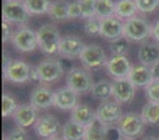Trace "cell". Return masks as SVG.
<instances>
[{
	"label": "cell",
	"instance_id": "obj_7",
	"mask_svg": "<svg viewBox=\"0 0 159 140\" xmlns=\"http://www.w3.org/2000/svg\"><path fill=\"white\" fill-rule=\"evenodd\" d=\"M11 42L14 48L21 52H32L38 47L37 32L29 27H20L14 31Z\"/></svg>",
	"mask_w": 159,
	"mask_h": 140
},
{
	"label": "cell",
	"instance_id": "obj_18",
	"mask_svg": "<svg viewBox=\"0 0 159 140\" xmlns=\"http://www.w3.org/2000/svg\"><path fill=\"white\" fill-rule=\"evenodd\" d=\"M12 116H13L16 126L22 127V128H27L32 125H35V123L38 120L37 109L34 107L31 103L19 105Z\"/></svg>",
	"mask_w": 159,
	"mask_h": 140
},
{
	"label": "cell",
	"instance_id": "obj_2",
	"mask_svg": "<svg viewBox=\"0 0 159 140\" xmlns=\"http://www.w3.org/2000/svg\"><path fill=\"white\" fill-rule=\"evenodd\" d=\"M152 26L146 19L133 16L124 21L123 36L130 42H143L152 36Z\"/></svg>",
	"mask_w": 159,
	"mask_h": 140
},
{
	"label": "cell",
	"instance_id": "obj_15",
	"mask_svg": "<svg viewBox=\"0 0 159 140\" xmlns=\"http://www.w3.org/2000/svg\"><path fill=\"white\" fill-rule=\"evenodd\" d=\"M112 98L118 103L131 102L135 94V86L129 78L113 79L112 81Z\"/></svg>",
	"mask_w": 159,
	"mask_h": 140
},
{
	"label": "cell",
	"instance_id": "obj_17",
	"mask_svg": "<svg viewBox=\"0 0 159 140\" xmlns=\"http://www.w3.org/2000/svg\"><path fill=\"white\" fill-rule=\"evenodd\" d=\"M30 102L37 110L49 109L55 104V91L45 86H38L32 90Z\"/></svg>",
	"mask_w": 159,
	"mask_h": 140
},
{
	"label": "cell",
	"instance_id": "obj_38",
	"mask_svg": "<svg viewBox=\"0 0 159 140\" xmlns=\"http://www.w3.org/2000/svg\"><path fill=\"white\" fill-rule=\"evenodd\" d=\"M122 138H123V136H122L121 131L119 130L117 125L107 126L105 140H121Z\"/></svg>",
	"mask_w": 159,
	"mask_h": 140
},
{
	"label": "cell",
	"instance_id": "obj_25",
	"mask_svg": "<svg viewBox=\"0 0 159 140\" xmlns=\"http://www.w3.org/2000/svg\"><path fill=\"white\" fill-rule=\"evenodd\" d=\"M91 94L97 100H109V98L112 97V83L107 79L98 81L97 83H94L91 89Z\"/></svg>",
	"mask_w": 159,
	"mask_h": 140
},
{
	"label": "cell",
	"instance_id": "obj_5",
	"mask_svg": "<svg viewBox=\"0 0 159 140\" xmlns=\"http://www.w3.org/2000/svg\"><path fill=\"white\" fill-rule=\"evenodd\" d=\"M144 125L145 123L139 114L130 112L122 115L117 126L124 138L134 140L143 133Z\"/></svg>",
	"mask_w": 159,
	"mask_h": 140
},
{
	"label": "cell",
	"instance_id": "obj_1",
	"mask_svg": "<svg viewBox=\"0 0 159 140\" xmlns=\"http://www.w3.org/2000/svg\"><path fill=\"white\" fill-rule=\"evenodd\" d=\"M38 47L48 55L59 53V44L61 36L58 28L53 24H44L37 29Z\"/></svg>",
	"mask_w": 159,
	"mask_h": 140
},
{
	"label": "cell",
	"instance_id": "obj_19",
	"mask_svg": "<svg viewBox=\"0 0 159 140\" xmlns=\"http://www.w3.org/2000/svg\"><path fill=\"white\" fill-rule=\"evenodd\" d=\"M128 78L135 87H147L154 81L152 68L142 63L134 64L132 66Z\"/></svg>",
	"mask_w": 159,
	"mask_h": 140
},
{
	"label": "cell",
	"instance_id": "obj_10",
	"mask_svg": "<svg viewBox=\"0 0 159 140\" xmlns=\"http://www.w3.org/2000/svg\"><path fill=\"white\" fill-rule=\"evenodd\" d=\"M36 133L45 139H51L57 137L61 130V124L59 120L52 114H45L38 117L37 122L34 125Z\"/></svg>",
	"mask_w": 159,
	"mask_h": 140
},
{
	"label": "cell",
	"instance_id": "obj_30",
	"mask_svg": "<svg viewBox=\"0 0 159 140\" xmlns=\"http://www.w3.org/2000/svg\"><path fill=\"white\" fill-rule=\"evenodd\" d=\"M129 49H130V40L126 39L124 36L112 40L109 44V50L111 52V55H126Z\"/></svg>",
	"mask_w": 159,
	"mask_h": 140
},
{
	"label": "cell",
	"instance_id": "obj_39",
	"mask_svg": "<svg viewBox=\"0 0 159 140\" xmlns=\"http://www.w3.org/2000/svg\"><path fill=\"white\" fill-rule=\"evenodd\" d=\"M14 32L12 31L11 23L7 21H2V42H7L8 40H11Z\"/></svg>",
	"mask_w": 159,
	"mask_h": 140
},
{
	"label": "cell",
	"instance_id": "obj_34",
	"mask_svg": "<svg viewBox=\"0 0 159 140\" xmlns=\"http://www.w3.org/2000/svg\"><path fill=\"white\" fill-rule=\"evenodd\" d=\"M136 7L142 13H152L159 7V0H134Z\"/></svg>",
	"mask_w": 159,
	"mask_h": 140
},
{
	"label": "cell",
	"instance_id": "obj_45",
	"mask_svg": "<svg viewBox=\"0 0 159 140\" xmlns=\"http://www.w3.org/2000/svg\"><path fill=\"white\" fill-rule=\"evenodd\" d=\"M49 140H64L63 138H59V137H55V138H51V139Z\"/></svg>",
	"mask_w": 159,
	"mask_h": 140
},
{
	"label": "cell",
	"instance_id": "obj_28",
	"mask_svg": "<svg viewBox=\"0 0 159 140\" xmlns=\"http://www.w3.org/2000/svg\"><path fill=\"white\" fill-rule=\"evenodd\" d=\"M31 15H42L48 13L51 2L49 0H22Z\"/></svg>",
	"mask_w": 159,
	"mask_h": 140
},
{
	"label": "cell",
	"instance_id": "obj_27",
	"mask_svg": "<svg viewBox=\"0 0 159 140\" xmlns=\"http://www.w3.org/2000/svg\"><path fill=\"white\" fill-rule=\"evenodd\" d=\"M106 128L102 123L96 118L93 123L86 126L85 129V135L83 140H105V135H106Z\"/></svg>",
	"mask_w": 159,
	"mask_h": 140
},
{
	"label": "cell",
	"instance_id": "obj_11",
	"mask_svg": "<svg viewBox=\"0 0 159 140\" xmlns=\"http://www.w3.org/2000/svg\"><path fill=\"white\" fill-rule=\"evenodd\" d=\"M36 68L39 75V81L44 84L56 81L64 74L58 60H44L36 65Z\"/></svg>",
	"mask_w": 159,
	"mask_h": 140
},
{
	"label": "cell",
	"instance_id": "obj_23",
	"mask_svg": "<svg viewBox=\"0 0 159 140\" xmlns=\"http://www.w3.org/2000/svg\"><path fill=\"white\" fill-rule=\"evenodd\" d=\"M139 11L134 0H118L115 7V15L122 20H128L135 16Z\"/></svg>",
	"mask_w": 159,
	"mask_h": 140
},
{
	"label": "cell",
	"instance_id": "obj_14",
	"mask_svg": "<svg viewBox=\"0 0 159 140\" xmlns=\"http://www.w3.org/2000/svg\"><path fill=\"white\" fill-rule=\"evenodd\" d=\"M124 32V21L112 15L110 18L102 19L100 24V36L105 39L112 42L118 38L123 37Z\"/></svg>",
	"mask_w": 159,
	"mask_h": 140
},
{
	"label": "cell",
	"instance_id": "obj_20",
	"mask_svg": "<svg viewBox=\"0 0 159 140\" xmlns=\"http://www.w3.org/2000/svg\"><path fill=\"white\" fill-rule=\"evenodd\" d=\"M139 63L152 68L159 61V44L154 42H144L137 52Z\"/></svg>",
	"mask_w": 159,
	"mask_h": 140
},
{
	"label": "cell",
	"instance_id": "obj_35",
	"mask_svg": "<svg viewBox=\"0 0 159 140\" xmlns=\"http://www.w3.org/2000/svg\"><path fill=\"white\" fill-rule=\"evenodd\" d=\"M146 98L150 102H159V81L154 79L147 87H145Z\"/></svg>",
	"mask_w": 159,
	"mask_h": 140
},
{
	"label": "cell",
	"instance_id": "obj_4",
	"mask_svg": "<svg viewBox=\"0 0 159 140\" xmlns=\"http://www.w3.org/2000/svg\"><path fill=\"white\" fill-rule=\"evenodd\" d=\"M31 65L21 60H10L3 64V77L13 84H24L30 81Z\"/></svg>",
	"mask_w": 159,
	"mask_h": 140
},
{
	"label": "cell",
	"instance_id": "obj_29",
	"mask_svg": "<svg viewBox=\"0 0 159 140\" xmlns=\"http://www.w3.org/2000/svg\"><path fill=\"white\" fill-rule=\"evenodd\" d=\"M115 7L116 2H113V0H96V16L102 20V19H107L115 15Z\"/></svg>",
	"mask_w": 159,
	"mask_h": 140
},
{
	"label": "cell",
	"instance_id": "obj_33",
	"mask_svg": "<svg viewBox=\"0 0 159 140\" xmlns=\"http://www.w3.org/2000/svg\"><path fill=\"white\" fill-rule=\"evenodd\" d=\"M80 8H81V12H82V19L93 18L96 15L95 13V3L96 0H79Z\"/></svg>",
	"mask_w": 159,
	"mask_h": 140
},
{
	"label": "cell",
	"instance_id": "obj_40",
	"mask_svg": "<svg viewBox=\"0 0 159 140\" xmlns=\"http://www.w3.org/2000/svg\"><path fill=\"white\" fill-rule=\"evenodd\" d=\"M58 61H59L60 65H61L62 70H63L64 73H66L68 74L69 72H70L72 68H74L75 66L72 65V63H71V61H72V59H68V58H64V57H61L60 59H58Z\"/></svg>",
	"mask_w": 159,
	"mask_h": 140
},
{
	"label": "cell",
	"instance_id": "obj_37",
	"mask_svg": "<svg viewBox=\"0 0 159 140\" xmlns=\"http://www.w3.org/2000/svg\"><path fill=\"white\" fill-rule=\"evenodd\" d=\"M3 140H27L26 131L22 127H16L8 136H5Z\"/></svg>",
	"mask_w": 159,
	"mask_h": 140
},
{
	"label": "cell",
	"instance_id": "obj_26",
	"mask_svg": "<svg viewBox=\"0 0 159 140\" xmlns=\"http://www.w3.org/2000/svg\"><path fill=\"white\" fill-rule=\"evenodd\" d=\"M141 116L144 123L148 125L159 124V102H150L148 101L143 107Z\"/></svg>",
	"mask_w": 159,
	"mask_h": 140
},
{
	"label": "cell",
	"instance_id": "obj_16",
	"mask_svg": "<svg viewBox=\"0 0 159 140\" xmlns=\"http://www.w3.org/2000/svg\"><path fill=\"white\" fill-rule=\"evenodd\" d=\"M79 104V94L70 87H61L55 91V104L62 111H72Z\"/></svg>",
	"mask_w": 159,
	"mask_h": 140
},
{
	"label": "cell",
	"instance_id": "obj_12",
	"mask_svg": "<svg viewBox=\"0 0 159 140\" xmlns=\"http://www.w3.org/2000/svg\"><path fill=\"white\" fill-rule=\"evenodd\" d=\"M85 46L82 39L74 35H66L61 37L59 44V55L68 59L80 58Z\"/></svg>",
	"mask_w": 159,
	"mask_h": 140
},
{
	"label": "cell",
	"instance_id": "obj_43",
	"mask_svg": "<svg viewBox=\"0 0 159 140\" xmlns=\"http://www.w3.org/2000/svg\"><path fill=\"white\" fill-rule=\"evenodd\" d=\"M150 68H152V76H154V79H158L159 81V61L157 62V63H155Z\"/></svg>",
	"mask_w": 159,
	"mask_h": 140
},
{
	"label": "cell",
	"instance_id": "obj_6",
	"mask_svg": "<svg viewBox=\"0 0 159 140\" xmlns=\"http://www.w3.org/2000/svg\"><path fill=\"white\" fill-rule=\"evenodd\" d=\"M66 86L76 91L80 92H86L91 91L92 87L94 85L93 77L91 73L87 71V68H74L66 74Z\"/></svg>",
	"mask_w": 159,
	"mask_h": 140
},
{
	"label": "cell",
	"instance_id": "obj_24",
	"mask_svg": "<svg viewBox=\"0 0 159 140\" xmlns=\"http://www.w3.org/2000/svg\"><path fill=\"white\" fill-rule=\"evenodd\" d=\"M68 7L69 1L66 0H56L51 2L48 10V15L51 20L56 22H61V21L69 20L68 15Z\"/></svg>",
	"mask_w": 159,
	"mask_h": 140
},
{
	"label": "cell",
	"instance_id": "obj_21",
	"mask_svg": "<svg viewBox=\"0 0 159 140\" xmlns=\"http://www.w3.org/2000/svg\"><path fill=\"white\" fill-rule=\"evenodd\" d=\"M70 120H74V122L86 127L96 120V111L93 107H89V105L79 103L71 111Z\"/></svg>",
	"mask_w": 159,
	"mask_h": 140
},
{
	"label": "cell",
	"instance_id": "obj_13",
	"mask_svg": "<svg viewBox=\"0 0 159 140\" xmlns=\"http://www.w3.org/2000/svg\"><path fill=\"white\" fill-rule=\"evenodd\" d=\"M132 66L126 55H111L107 61L106 70L113 79L128 78Z\"/></svg>",
	"mask_w": 159,
	"mask_h": 140
},
{
	"label": "cell",
	"instance_id": "obj_9",
	"mask_svg": "<svg viewBox=\"0 0 159 140\" xmlns=\"http://www.w3.org/2000/svg\"><path fill=\"white\" fill-rule=\"evenodd\" d=\"M122 115L123 114L120 103L115 100L102 101L96 110V118L105 126L117 125Z\"/></svg>",
	"mask_w": 159,
	"mask_h": 140
},
{
	"label": "cell",
	"instance_id": "obj_44",
	"mask_svg": "<svg viewBox=\"0 0 159 140\" xmlns=\"http://www.w3.org/2000/svg\"><path fill=\"white\" fill-rule=\"evenodd\" d=\"M142 140H159V139H158V138H156V137H154V136H147V137L143 138Z\"/></svg>",
	"mask_w": 159,
	"mask_h": 140
},
{
	"label": "cell",
	"instance_id": "obj_3",
	"mask_svg": "<svg viewBox=\"0 0 159 140\" xmlns=\"http://www.w3.org/2000/svg\"><path fill=\"white\" fill-rule=\"evenodd\" d=\"M79 59L83 66L87 70H95L106 66L108 61L104 48L96 44L86 45Z\"/></svg>",
	"mask_w": 159,
	"mask_h": 140
},
{
	"label": "cell",
	"instance_id": "obj_8",
	"mask_svg": "<svg viewBox=\"0 0 159 140\" xmlns=\"http://www.w3.org/2000/svg\"><path fill=\"white\" fill-rule=\"evenodd\" d=\"M31 14L20 0H6L2 7V19L9 23L24 24L29 21Z\"/></svg>",
	"mask_w": 159,
	"mask_h": 140
},
{
	"label": "cell",
	"instance_id": "obj_32",
	"mask_svg": "<svg viewBox=\"0 0 159 140\" xmlns=\"http://www.w3.org/2000/svg\"><path fill=\"white\" fill-rule=\"evenodd\" d=\"M100 24H102V20L99 18H97L96 15L85 20V24H84L85 33L89 36L100 35Z\"/></svg>",
	"mask_w": 159,
	"mask_h": 140
},
{
	"label": "cell",
	"instance_id": "obj_31",
	"mask_svg": "<svg viewBox=\"0 0 159 140\" xmlns=\"http://www.w3.org/2000/svg\"><path fill=\"white\" fill-rule=\"evenodd\" d=\"M18 103L16 99L9 94H2V116L3 117H9L14 114V112L18 109Z\"/></svg>",
	"mask_w": 159,
	"mask_h": 140
},
{
	"label": "cell",
	"instance_id": "obj_42",
	"mask_svg": "<svg viewBox=\"0 0 159 140\" xmlns=\"http://www.w3.org/2000/svg\"><path fill=\"white\" fill-rule=\"evenodd\" d=\"M152 36L155 40L157 42V44H159V20L152 26Z\"/></svg>",
	"mask_w": 159,
	"mask_h": 140
},
{
	"label": "cell",
	"instance_id": "obj_36",
	"mask_svg": "<svg viewBox=\"0 0 159 140\" xmlns=\"http://www.w3.org/2000/svg\"><path fill=\"white\" fill-rule=\"evenodd\" d=\"M68 15H69V20L82 19V12H81V8H80L79 0H74V1L69 2Z\"/></svg>",
	"mask_w": 159,
	"mask_h": 140
},
{
	"label": "cell",
	"instance_id": "obj_46",
	"mask_svg": "<svg viewBox=\"0 0 159 140\" xmlns=\"http://www.w3.org/2000/svg\"><path fill=\"white\" fill-rule=\"evenodd\" d=\"M121 140H133V139H129V138H124V137H123Z\"/></svg>",
	"mask_w": 159,
	"mask_h": 140
},
{
	"label": "cell",
	"instance_id": "obj_41",
	"mask_svg": "<svg viewBox=\"0 0 159 140\" xmlns=\"http://www.w3.org/2000/svg\"><path fill=\"white\" fill-rule=\"evenodd\" d=\"M30 81H39V75H38L36 66L31 65V73H30Z\"/></svg>",
	"mask_w": 159,
	"mask_h": 140
},
{
	"label": "cell",
	"instance_id": "obj_22",
	"mask_svg": "<svg viewBox=\"0 0 159 140\" xmlns=\"http://www.w3.org/2000/svg\"><path fill=\"white\" fill-rule=\"evenodd\" d=\"M86 127L72 120H69L62 127V138L64 140H83Z\"/></svg>",
	"mask_w": 159,
	"mask_h": 140
}]
</instances>
